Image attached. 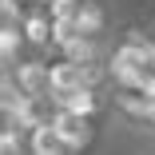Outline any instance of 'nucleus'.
<instances>
[{"instance_id":"obj_1","label":"nucleus","mask_w":155,"mask_h":155,"mask_svg":"<svg viewBox=\"0 0 155 155\" xmlns=\"http://www.w3.org/2000/svg\"><path fill=\"white\" fill-rule=\"evenodd\" d=\"M107 24H111V16L100 0H76L68 12V32L80 40H91V44H100L107 36Z\"/></svg>"},{"instance_id":"obj_2","label":"nucleus","mask_w":155,"mask_h":155,"mask_svg":"<svg viewBox=\"0 0 155 155\" xmlns=\"http://www.w3.org/2000/svg\"><path fill=\"white\" fill-rule=\"evenodd\" d=\"M84 87V68L76 60H60V64H48V96H68V91Z\"/></svg>"},{"instance_id":"obj_3","label":"nucleus","mask_w":155,"mask_h":155,"mask_svg":"<svg viewBox=\"0 0 155 155\" xmlns=\"http://www.w3.org/2000/svg\"><path fill=\"white\" fill-rule=\"evenodd\" d=\"M16 84L28 100H36L40 91H48V68L44 64H16Z\"/></svg>"},{"instance_id":"obj_4","label":"nucleus","mask_w":155,"mask_h":155,"mask_svg":"<svg viewBox=\"0 0 155 155\" xmlns=\"http://www.w3.org/2000/svg\"><path fill=\"white\" fill-rule=\"evenodd\" d=\"M0 155H32V151H24L20 135H12V131H0Z\"/></svg>"},{"instance_id":"obj_5","label":"nucleus","mask_w":155,"mask_h":155,"mask_svg":"<svg viewBox=\"0 0 155 155\" xmlns=\"http://www.w3.org/2000/svg\"><path fill=\"white\" fill-rule=\"evenodd\" d=\"M147 131H155V100H147Z\"/></svg>"},{"instance_id":"obj_6","label":"nucleus","mask_w":155,"mask_h":155,"mask_svg":"<svg viewBox=\"0 0 155 155\" xmlns=\"http://www.w3.org/2000/svg\"><path fill=\"white\" fill-rule=\"evenodd\" d=\"M151 44H155V28H151Z\"/></svg>"},{"instance_id":"obj_7","label":"nucleus","mask_w":155,"mask_h":155,"mask_svg":"<svg viewBox=\"0 0 155 155\" xmlns=\"http://www.w3.org/2000/svg\"><path fill=\"white\" fill-rule=\"evenodd\" d=\"M143 155H155V147H151V151H143Z\"/></svg>"}]
</instances>
